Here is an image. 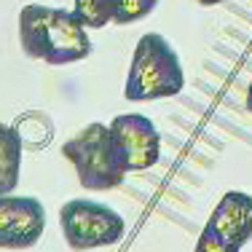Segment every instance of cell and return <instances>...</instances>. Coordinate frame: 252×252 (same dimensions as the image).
Returning <instances> with one entry per match:
<instances>
[{
  "instance_id": "obj_1",
  "label": "cell",
  "mask_w": 252,
  "mask_h": 252,
  "mask_svg": "<svg viewBox=\"0 0 252 252\" xmlns=\"http://www.w3.org/2000/svg\"><path fill=\"white\" fill-rule=\"evenodd\" d=\"M19 43L30 59H40L46 64L81 62L94 49L86 35V25L75 11L40 3L19 11Z\"/></svg>"
},
{
  "instance_id": "obj_2",
  "label": "cell",
  "mask_w": 252,
  "mask_h": 252,
  "mask_svg": "<svg viewBox=\"0 0 252 252\" xmlns=\"http://www.w3.org/2000/svg\"><path fill=\"white\" fill-rule=\"evenodd\" d=\"M185 86V73L180 64L177 51L169 46V40L158 32H145L134 46L126 78V99L148 102L175 97Z\"/></svg>"
},
{
  "instance_id": "obj_3",
  "label": "cell",
  "mask_w": 252,
  "mask_h": 252,
  "mask_svg": "<svg viewBox=\"0 0 252 252\" xmlns=\"http://www.w3.org/2000/svg\"><path fill=\"white\" fill-rule=\"evenodd\" d=\"M62 156L75 166L81 185L89 190L118 188L126 177L116 137L105 124H89L86 129H81L73 140L62 145Z\"/></svg>"
},
{
  "instance_id": "obj_4",
  "label": "cell",
  "mask_w": 252,
  "mask_h": 252,
  "mask_svg": "<svg viewBox=\"0 0 252 252\" xmlns=\"http://www.w3.org/2000/svg\"><path fill=\"white\" fill-rule=\"evenodd\" d=\"M59 223H62V236L67 247L75 252L110 247L121 242L126 233V223L116 209L89 199H73L62 204Z\"/></svg>"
},
{
  "instance_id": "obj_5",
  "label": "cell",
  "mask_w": 252,
  "mask_h": 252,
  "mask_svg": "<svg viewBox=\"0 0 252 252\" xmlns=\"http://www.w3.org/2000/svg\"><path fill=\"white\" fill-rule=\"evenodd\" d=\"M46 228V209L32 196H0V250H30Z\"/></svg>"
},
{
  "instance_id": "obj_6",
  "label": "cell",
  "mask_w": 252,
  "mask_h": 252,
  "mask_svg": "<svg viewBox=\"0 0 252 252\" xmlns=\"http://www.w3.org/2000/svg\"><path fill=\"white\" fill-rule=\"evenodd\" d=\"M110 131L121 151L126 172L151 169L161 156V137L151 118L140 113H124L110 121Z\"/></svg>"
},
{
  "instance_id": "obj_7",
  "label": "cell",
  "mask_w": 252,
  "mask_h": 252,
  "mask_svg": "<svg viewBox=\"0 0 252 252\" xmlns=\"http://www.w3.org/2000/svg\"><path fill=\"white\" fill-rule=\"evenodd\" d=\"M207 228H212L220 239L242 250L252 239V196L242 190H228L212 209Z\"/></svg>"
},
{
  "instance_id": "obj_8",
  "label": "cell",
  "mask_w": 252,
  "mask_h": 252,
  "mask_svg": "<svg viewBox=\"0 0 252 252\" xmlns=\"http://www.w3.org/2000/svg\"><path fill=\"white\" fill-rule=\"evenodd\" d=\"M22 148H25V142H22L16 126L0 121V196L11 193L19 185Z\"/></svg>"
},
{
  "instance_id": "obj_9",
  "label": "cell",
  "mask_w": 252,
  "mask_h": 252,
  "mask_svg": "<svg viewBox=\"0 0 252 252\" xmlns=\"http://www.w3.org/2000/svg\"><path fill=\"white\" fill-rule=\"evenodd\" d=\"M118 8H121V0H75V14L92 30L105 27L107 22H116Z\"/></svg>"
},
{
  "instance_id": "obj_10",
  "label": "cell",
  "mask_w": 252,
  "mask_h": 252,
  "mask_svg": "<svg viewBox=\"0 0 252 252\" xmlns=\"http://www.w3.org/2000/svg\"><path fill=\"white\" fill-rule=\"evenodd\" d=\"M158 5V0H121V8L116 14V25H131V22L145 19Z\"/></svg>"
},
{
  "instance_id": "obj_11",
  "label": "cell",
  "mask_w": 252,
  "mask_h": 252,
  "mask_svg": "<svg viewBox=\"0 0 252 252\" xmlns=\"http://www.w3.org/2000/svg\"><path fill=\"white\" fill-rule=\"evenodd\" d=\"M193 252H239V247H233V244H228L225 239H220L218 233L212 231V228L204 225L199 242H196V250Z\"/></svg>"
},
{
  "instance_id": "obj_12",
  "label": "cell",
  "mask_w": 252,
  "mask_h": 252,
  "mask_svg": "<svg viewBox=\"0 0 252 252\" xmlns=\"http://www.w3.org/2000/svg\"><path fill=\"white\" fill-rule=\"evenodd\" d=\"M247 110L252 113V81H250V86H247Z\"/></svg>"
},
{
  "instance_id": "obj_13",
  "label": "cell",
  "mask_w": 252,
  "mask_h": 252,
  "mask_svg": "<svg viewBox=\"0 0 252 252\" xmlns=\"http://www.w3.org/2000/svg\"><path fill=\"white\" fill-rule=\"evenodd\" d=\"M196 3H201V5H218V3H223V0H196Z\"/></svg>"
}]
</instances>
